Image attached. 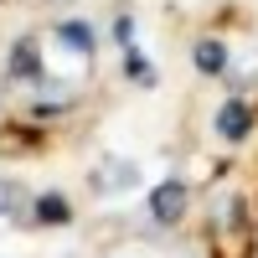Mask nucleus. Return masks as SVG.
<instances>
[{"label":"nucleus","mask_w":258,"mask_h":258,"mask_svg":"<svg viewBox=\"0 0 258 258\" xmlns=\"http://www.w3.org/2000/svg\"><path fill=\"white\" fill-rule=\"evenodd\" d=\"M207 232H212V258H253V207L243 202V191L232 176L222 186L212 181V207H207Z\"/></svg>","instance_id":"nucleus-1"},{"label":"nucleus","mask_w":258,"mask_h":258,"mask_svg":"<svg viewBox=\"0 0 258 258\" xmlns=\"http://www.w3.org/2000/svg\"><path fill=\"white\" fill-rule=\"evenodd\" d=\"M186 202H191V191H186L181 181H165V186H155V197H150V212H155V222L176 227V222L186 217Z\"/></svg>","instance_id":"nucleus-2"},{"label":"nucleus","mask_w":258,"mask_h":258,"mask_svg":"<svg viewBox=\"0 0 258 258\" xmlns=\"http://www.w3.org/2000/svg\"><path fill=\"white\" fill-rule=\"evenodd\" d=\"M248 129H253V109H248L243 98H227L222 109H217V135L227 145H238V140H248Z\"/></svg>","instance_id":"nucleus-3"},{"label":"nucleus","mask_w":258,"mask_h":258,"mask_svg":"<svg viewBox=\"0 0 258 258\" xmlns=\"http://www.w3.org/2000/svg\"><path fill=\"white\" fill-rule=\"evenodd\" d=\"M68 52H78V57H93V26H83V21H62V26L52 31Z\"/></svg>","instance_id":"nucleus-4"},{"label":"nucleus","mask_w":258,"mask_h":258,"mask_svg":"<svg viewBox=\"0 0 258 258\" xmlns=\"http://www.w3.org/2000/svg\"><path fill=\"white\" fill-rule=\"evenodd\" d=\"M36 222H73V207L62 191H41L36 197Z\"/></svg>","instance_id":"nucleus-5"},{"label":"nucleus","mask_w":258,"mask_h":258,"mask_svg":"<svg viewBox=\"0 0 258 258\" xmlns=\"http://www.w3.org/2000/svg\"><path fill=\"white\" fill-rule=\"evenodd\" d=\"M197 68H202L207 78H217V73L227 68V52H222V41H212V36H202V41H197Z\"/></svg>","instance_id":"nucleus-6"},{"label":"nucleus","mask_w":258,"mask_h":258,"mask_svg":"<svg viewBox=\"0 0 258 258\" xmlns=\"http://www.w3.org/2000/svg\"><path fill=\"white\" fill-rule=\"evenodd\" d=\"M11 78H41V73H36V41H31V36L16 47V57H11Z\"/></svg>","instance_id":"nucleus-7"}]
</instances>
